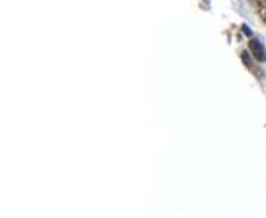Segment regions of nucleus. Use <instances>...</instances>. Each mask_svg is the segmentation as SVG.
<instances>
[{
  "label": "nucleus",
  "instance_id": "f03ea898",
  "mask_svg": "<svg viewBox=\"0 0 266 218\" xmlns=\"http://www.w3.org/2000/svg\"><path fill=\"white\" fill-rule=\"evenodd\" d=\"M262 18H263V21L266 23V12H263V14H262Z\"/></svg>",
  "mask_w": 266,
  "mask_h": 218
},
{
  "label": "nucleus",
  "instance_id": "f257e3e1",
  "mask_svg": "<svg viewBox=\"0 0 266 218\" xmlns=\"http://www.w3.org/2000/svg\"><path fill=\"white\" fill-rule=\"evenodd\" d=\"M248 48L251 50V55L256 58L257 62H266V49L257 39H251L248 42Z\"/></svg>",
  "mask_w": 266,
  "mask_h": 218
}]
</instances>
